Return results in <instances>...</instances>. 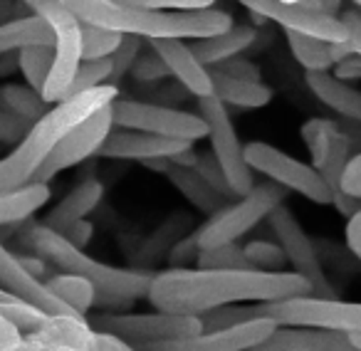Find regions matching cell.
I'll return each instance as SVG.
<instances>
[{"mask_svg":"<svg viewBox=\"0 0 361 351\" xmlns=\"http://www.w3.org/2000/svg\"><path fill=\"white\" fill-rule=\"evenodd\" d=\"M341 191L346 196L361 201V154H354L346 166L344 176H341Z\"/></svg>","mask_w":361,"mask_h":351,"instance_id":"obj_44","label":"cell"},{"mask_svg":"<svg viewBox=\"0 0 361 351\" xmlns=\"http://www.w3.org/2000/svg\"><path fill=\"white\" fill-rule=\"evenodd\" d=\"M119 42L121 35H116V32L90 25V23H82V62L106 60V57L114 55Z\"/></svg>","mask_w":361,"mask_h":351,"instance_id":"obj_33","label":"cell"},{"mask_svg":"<svg viewBox=\"0 0 361 351\" xmlns=\"http://www.w3.org/2000/svg\"><path fill=\"white\" fill-rule=\"evenodd\" d=\"M23 341V334L16 329L13 324H8L3 316H0V351H11L16 349L18 344Z\"/></svg>","mask_w":361,"mask_h":351,"instance_id":"obj_49","label":"cell"},{"mask_svg":"<svg viewBox=\"0 0 361 351\" xmlns=\"http://www.w3.org/2000/svg\"><path fill=\"white\" fill-rule=\"evenodd\" d=\"M331 75L336 77V80H341V82H349V80H361V57L356 55H349V57H344V60H339L334 67H331Z\"/></svg>","mask_w":361,"mask_h":351,"instance_id":"obj_46","label":"cell"},{"mask_svg":"<svg viewBox=\"0 0 361 351\" xmlns=\"http://www.w3.org/2000/svg\"><path fill=\"white\" fill-rule=\"evenodd\" d=\"M27 129L30 126L25 121L16 119V116H11L8 111L0 109V144H18L27 134Z\"/></svg>","mask_w":361,"mask_h":351,"instance_id":"obj_43","label":"cell"},{"mask_svg":"<svg viewBox=\"0 0 361 351\" xmlns=\"http://www.w3.org/2000/svg\"><path fill=\"white\" fill-rule=\"evenodd\" d=\"M104 85H111V60L109 57H106V60L82 62L75 80H72L70 90H67L65 99L80 97V94H85V92H92V90H97V87H104Z\"/></svg>","mask_w":361,"mask_h":351,"instance_id":"obj_34","label":"cell"},{"mask_svg":"<svg viewBox=\"0 0 361 351\" xmlns=\"http://www.w3.org/2000/svg\"><path fill=\"white\" fill-rule=\"evenodd\" d=\"M285 3H292V6H295V3H300V0H285Z\"/></svg>","mask_w":361,"mask_h":351,"instance_id":"obj_55","label":"cell"},{"mask_svg":"<svg viewBox=\"0 0 361 351\" xmlns=\"http://www.w3.org/2000/svg\"><path fill=\"white\" fill-rule=\"evenodd\" d=\"M92 351H111L109 346H106L104 336H102L99 331H97V344H94V349H92Z\"/></svg>","mask_w":361,"mask_h":351,"instance_id":"obj_53","label":"cell"},{"mask_svg":"<svg viewBox=\"0 0 361 351\" xmlns=\"http://www.w3.org/2000/svg\"><path fill=\"white\" fill-rule=\"evenodd\" d=\"M198 116L206 121L211 154L221 164L231 188L235 191L238 198L245 196L255 186V173L247 166L245 144H243L240 134L235 131L228 106L218 97H203V99H198Z\"/></svg>","mask_w":361,"mask_h":351,"instance_id":"obj_12","label":"cell"},{"mask_svg":"<svg viewBox=\"0 0 361 351\" xmlns=\"http://www.w3.org/2000/svg\"><path fill=\"white\" fill-rule=\"evenodd\" d=\"M344 238H346V247H349V252L361 262V208L349 218V221H346Z\"/></svg>","mask_w":361,"mask_h":351,"instance_id":"obj_45","label":"cell"},{"mask_svg":"<svg viewBox=\"0 0 361 351\" xmlns=\"http://www.w3.org/2000/svg\"><path fill=\"white\" fill-rule=\"evenodd\" d=\"M92 233H94V226H92L90 221H82V223H77V226H72L70 230L65 233V238H67V240H70L75 247L85 250V247L90 245V240H92Z\"/></svg>","mask_w":361,"mask_h":351,"instance_id":"obj_48","label":"cell"},{"mask_svg":"<svg viewBox=\"0 0 361 351\" xmlns=\"http://www.w3.org/2000/svg\"><path fill=\"white\" fill-rule=\"evenodd\" d=\"M70 13L82 23L104 27L116 35H134L154 40H203L221 35L233 25L226 11H196V13H161L131 8L116 0H62Z\"/></svg>","mask_w":361,"mask_h":351,"instance_id":"obj_2","label":"cell"},{"mask_svg":"<svg viewBox=\"0 0 361 351\" xmlns=\"http://www.w3.org/2000/svg\"><path fill=\"white\" fill-rule=\"evenodd\" d=\"M111 129H114V119H111V104H109L97 111V114H92L90 119H85L80 126H75L70 134L62 136V141L55 146V151L40 166L32 183H50L57 173L82 164L90 156L99 154V149L104 146Z\"/></svg>","mask_w":361,"mask_h":351,"instance_id":"obj_15","label":"cell"},{"mask_svg":"<svg viewBox=\"0 0 361 351\" xmlns=\"http://www.w3.org/2000/svg\"><path fill=\"white\" fill-rule=\"evenodd\" d=\"M235 3L245 6L260 20L277 23L280 27H285V32H305L326 42L349 40L341 18L326 16L319 0H300L295 6L285 0H235Z\"/></svg>","mask_w":361,"mask_h":351,"instance_id":"obj_14","label":"cell"},{"mask_svg":"<svg viewBox=\"0 0 361 351\" xmlns=\"http://www.w3.org/2000/svg\"><path fill=\"white\" fill-rule=\"evenodd\" d=\"M245 159L252 173H262L267 181L277 183L280 188L300 193L302 198L319 206H329L331 193L312 164L295 159L287 151L267 144V141H250L245 144Z\"/></svg>","mask_w":361,"mask_h":351,"instance_id":"obj_10","label":"cell"},{"mask_svg":"<svg viewBox=\"0 0 361 351\" xmlns=\"http://www.w3.org/2000/svg\"><path fill=\"white\" fill-rule=\"evenodd\" d=\"M11 351H75L70 346H60V344H47V341H37L30 336H23V341Z\"/></svg>","mask_w":361,"mask_h":351,"instance_id":"obj_50","label":"cell"},{"mask_svg":"<svg viewBox=\"0 0 361 351\" xmlns=\"http://www.w3.org/2000/svg\"><path fill=\"white\" fill-rule=\"evenodd\" d=\"M129 75L134 77L136 82H156V80L169 77V67H166L164 60L151 50V52H146V55L136 57V62L129 70Z\"/></svg>","mask_w":361,"mask_h":351,"instance_id":"obj_41","label":"cell"},{"mask_svg":"<svg viewBox=\"0 0 361 351\" xmlns=\"http://www.w3.org/2000/svg\"><path fill=\"white\" fill-rule=\"evenodd\" d=\"M139 55H141V37L121 35L119 47H116L114 55L109 57L111 60V85H114L116 80H121L124 75H129V70L134 67V62Z\"/></svg>","mask_w":361,"mask_h":351,"instance_id":"obj_39","label":"cell"},{"mask_svg":"<svg viewBox=\"0 0 361 351\" xmlns=\"http://www.w3.org/2000/svg\"><path fill=\"white\" fill-rule=\"evenodd\" d=\"M116 97H119V90L114 85H104L52 104L50 111L40 121H35L27 129V134L13 146L11 154L0 159V196L30 186L40 166L62 141V136L70 134L75 126H80L99 109L109 106Z\"/></svg>","mask_w":361,"mask_h":351,"instance_id":"obj_3","label":"cell"},{"mask_svg":"<svg viewBox=\"0 0 361 351\" xmlns=\"http://www.w3.org/2000/svg\"><path fill=\"white\" fill-rule=\"evenodd\" d=\"M166 178L183 193V198H186L193 208H198V211L206 213V216L218 213L228 203V198H223L196 168H183V166L171 164V168L166 171Z\"/></svg>","mask_w":361,"mask_h":351,"instance_id":"obj_26","label":"cell"},{"mask_svg":"<svg viewBox=\"0 0 361 351\" xmlns=\"http://www.w3.org/2000/svg\"><path fill=\"white\" fill-rule=\"evenodd\" d=\"M47 290L62 302L70 312L75 314H82L85 316L92 307H97L99 302V292L97 287L92 285L90 280L85 277H77V275H70V272H60V275H52L45 280Z\"/></svg>","mask_w":361,"mask_h":351,"instance_id":"obj_29","label":"cell"},{"mask_svg":"<svg viewBox=\"0 0 361 351\" xmlns=\"http://www.w3.org/2000/svg\"><path fill=\"white\" fill-rule=\"evenodd\" d=\"M27 336L47 344L70 346L75 351H92L97 344V329L80 314H47V319Z\"/></svg>","mask_w":361,"mask_h":351,"instance_id":"obj_24","label":"cell"},{"mask_svg":"<svg viewBox=\"0 0 361 351\" xmlns=\"http://www.w3.org/2000/svg\"><path fill=\"white\" fill-rule=\"evenodd\" d=\"M307 295L310 282L295 272L169 267L154 275L146 300L156 312L201 316L233 304H270Z\"/></svg>","mask_w":361,"mask_h":351,"instance_id":"obj_1","label":"cell"},{"mask_svg":"<svg viewBox=\"0 0 361 351\" xmlns=\"http://www.w3.org/2000/svg\"><path fill=\"white\" fill-rule=\"evenodd\" d=\"M0 109L16 116V119L25 121L27 126H32L50 111V104L32 87L6 82V85H0Z\"/></svg>","mask_w":361,"mask_h":351,"instance_id":"obj_30","label":"cell"},{"mask_svg":"<svg viewBox=\"0 0 361 351\" xmlns=\"http://www.w3.org/2000/svg\"><path fill=\"white\" fill-rule=\"evenodd\" d=\"M287 45L297 65L305 67V72H331L334 57H331V42L319 37L305 35V32H285Z\"/></svg>","mask_w":361,"mask_h":351,"instance_id":"obj_31","label":"cell"},{"mask_svg":"<svg viewBox=\"0 0 361 351\" xmlns=\"http://www.w3.org/2000/svg\"><path fill=\"white\" fill-rule=\"evenodd\" d=\"M0 287L18 300L35 304L37 309L47 312V314H75L70 312L50 290H47L45 280L35 277L18 255H13L3 242H0ZM82 316V314H80Z\"/></svg>","mask_w":361,"mask_h":351,"instance_id":"obj_18","label":"cell"},{"mask_svg":"<svg viewBox=\"0 0 361 351\" xmlns=\"http://www.w3.org/2000/svg\"><path fill=\"white\" fill-rule=\"evenodd\" d=\"M196 267H206V270H252L245 260V252H243V247L238 242L198 250Z\"/></svg>","mask_w":361,"mask_h":351,"instance_id":"obj_35","label":"cell"},{"mask_svg":"<svg viewBox=\"0 0 361 351\" xmlns=\"http://www.w3.org/2000/svg\"><path fill=\"white\" fill-rule=\"evenodd\" d=\"M255 351H356L341 331L314 326H277Z\"/></svg>","mask_w":361,"mask_h":351,"instance_id":"obj_20","label":"cell"},{"mask_svg":"<svg viewBox=\"0 0 361 351\" xmlns=\"http://www.w3.org/2000/svg\"><path fill=\"white\" fill-rule=\"evenodd\" d=\"M257 314L277 321V326H314V329L361 334V302L322 300V297H292V300L257 304Z\"/></svg>","mask_w":361,"mask_h":351,"instance_id":"obj_9","label":"cell"},{"mask_svg":"<svg viewBox=\"0 0 361 351\" xmlns=\"http://www.w3.org/2000/svg\"><path fill=\"white\" fill-rule=\"evenodd\" d=\"M275 329L277 321L260 316V319L243 321V324L228 326V329L201 331V334L188 336V339L151 344L136 351H255Z\"/></svg>","mask_w":361,"mask_h":351,"instance_id":"obj_16","label":"cell"},{"mask_svg":"<svg viewBox=\"0 0 361 351\" xmlns=\"http://www.w3.org/2000/svg\"><path fill=\"white\" fill-rule=\"evenodd\" d=\"M196 171L203 176V178H206L208 183H211L213 188H216L218 193H221L223 198H228V201H233V198H238V196H235V191H233V188H231V183H228L226 173H223L221 164H218L216 156H213V154H203V156L198 154Z\"/></svg>","mask_w":361,"mask_h":351,"instance_id":"obj_40","label":"cell"},{"mask_svg":"<svg viewBox=\"0 0 361 351\" xmlns=\"http://www.w3.org/2000/svg\"><path fill=\"white\" fill-rule=\"evenodd\" d=\"M131 8H144V11H161V13H196L211 11L216 0H116Z\"/></svg>","mask_w":361,"mask_h":351,"instance_id":"obj_38","label":"cell"},{"mask_svg":"<svg viewBox=\"0 0 361 351\" xmlns=\"http://www.w3.org/2000/svg\"><path fill=\"white\" fill-rule=\"evenodd\" d=\"M104 198V183L99 178H85L80 186H75L45 218V226L65 235L72 226L87 221L90 213L97 211V206Z\"/></svg>","mask_w":361,"mask_h":351,"instance_id":"obj_22","label":"cell"},{"mask_svg":"<svg viewBox=\"0 0 361 351\" xmlns=\"http://www.w3.org/2000/svg\"><path fill=\"white\" fill-rule=\"evenodd\" d=\"M305 85L314 94V99L339 114L341 121L361 124V90L351 87L349 82L336 80L331 72H307Z\"/></svg>","mask_w":361,"mask_h":351,"instance_id":"obj_21","label":"cell"},{"mask_svg":"<svg viewBox=\"0 0 361 351\" xmlns=\"http://www.w3.org/2000/svg\"><path fill=\"white\" fill-rule=\"evenodd\" d=\"M52 62H55V52L50 45H27L18 50V72L25 77L27 87L40 94L52 72Z\"/></svg>","mask_w":361,"mask_h":351,"instance_id":"obj_32","label":"cell"},{"mask_svg":"<svg viewBox=\"0 0 361 351\" xmlns=\"http://www.w3.org/2000/svg\"><path fill=\"white\" fill-rule=\"evenodd\" d=\"M92 326L97 331L119 336L134 349L188 339L203 331L201 316L169 314V312H106L97 316Z\"/></svg>","mask_w":361,"mask_h":351,"instance_id":"obj_8","label":"cell"},{"mask_svg":"<svg viewBox=\"0 0 361 351\" xmlns=\"http://www.w3.org/2000/svg\"><path fill=\"white\" fill-rule=\"evenodd\" d=\"M213 80V97L223 101L226 106H238V109H262L272 101V90L265 82H247L228 77L218 70H211Z\"/></svg>","mask_w":361,"mask_h":351,"instance_id":"obj_25","label":"cell"},{"mask_svg":"<svg viewBox=\"0 0 361 351\" xmlns=\"http://www.w3.org/2000/svg\"><path fill=\"white\" fill-rule=\"evenodd\" d=\"M188 149H193V144L166 139V136H156V134H146V131L119 129V126H114L97 156H102V159H121V161H139V164H146V161H154V159H173V156L183 154V151H188Z\"/></svg>","mask_w":361,"mask_h":351,"instance_id":"obj_17","label":"cell"},{"mask_svg":"<svg viewBox=\"0 0 361 351\" xmlns=\"http://www.w3.org/2000/svg\"><path fill=\"white\" fill-rule=\"evenodd\" d=\"M11 72H18V52H8L0 57V77H8Z\"/></svg>","mask_w":361,"mask_h":351,"instance_id":"obj_51","label":"cell"},{"mask_svg":"<svg viewBox=\"0 0 361 351\" xmlns=\"http://www.w3.org/2000/svg\"><path fill=\"white\" fill-rule=\"evenodd\" d=\"M32 16L42 18L52 30V72L42 90V99L47 104H57L65 99L72 80L82 65V20L65 8L62 0H23Z\"/></svg>","mask_w":361,"mask_h":351,"instance_id":"obj_6","label":"cell"},{"mask_svg":"<svg viewBox=\"0 0 361 351\" xmlns=\"http://www.w3.org/2000/svg\"><path fill=\"white\" fill-rule=\"evenodd\" d=\"M255 40H257L255 27L245 25V23H233L221 35L193 40L191 47L198 60H201L208 70H213V67H221L223 62L233 60V57H240L245 50H250Z\"/></svg>","mask_w":361,"mask_h":351,"instance_id":"obj_23","label":"cell"},{"mask_svg":"<svg viewBox=\"0 0 361 351\" xmlns=\"http://www.w3.org/2000/svg\"><path fill=\"white\" fill-rule=\"evenodd\" d=\"M27 45H50L52 30L47 23L37 16H25L18 20L0 23V57L8 52H18Z\"/></svg>","mask_w":361,"mask_h":351,"instance_id":"obj_27","label":"cell"},{"mask_svg":"<svg viewBox=\"0 0 361 351\" xmlns=\"http://www.w3.org/2000/svg\"><path fill=\"white\" fill-rule=\"evenodd\" d=\"M341 23L346 25V32H349V42L354 45V52L361 57V16L356 11H349L344 16H339Z\"/></svg>","mask_w":361,"mask_h":351,"instance_id":"obj_47","label":"cell"},{"mask_svg":"<svg viewBox=\"0 0 361 351\" xmlns=\"http://www.w3.org/2000/svg\"><path fill=\"white\" fill-rule=\"evenodd\" d=\"M300 134L312 156V166L329 186L331 206L344 218H351L361 208V201H356V198L346 196L341 191V176H344L346 166H349L351 156H354V149H351L341 124L334 119L314 116V119L302 124Z\"/></svg>","mask_w":361,"mask_h":351,"instance_id":"obj_7","label":"cell"},{"mask_svg":"<svg viewBox=\"0 0 361 351\" xmlns=\"http://www.w3.org/2000/svg\"><path fill=\"white\" fill-rule=\"evenodd\" d=\"M213 70L223 72L228 77H235V80H247V82H262V72L255 62L245 60V57H233V60L223 62L221 67H213Z\"/></svg>","mask_w":361,"mask_h":351,"instance_id":"obj_42","label":"cell"},{"mask_svg":"<svg viewBox=\"0 0 361 351\" xmlns=\"http://www.w3.org/2000/svg\"><path fill=\"white\" fill-rule=\"evenodd\" d=\"M0 316L13 324L23 336L32 334L42 321L47 319V312L37 309L35 304H27L23 300H13V302H6V304H0Z\"/></svg>","mask_w":361,"mask_h":351,"instance_id":"obj_37","label":"cell"},{"mask_svg":"<svg viewBox=\"0 0 361 351\" xmlns=\"http://www.w3.org/2000/svg\"><path fill=\"white\" fill-rule=\"evenodd\" d=\"M245 252V260L252 270H260V272H285L287 265V257L282 252V247L277 242L270 240H252L243 247Z\"/></svg>","mask_w":361,"mask_h":351,"instance_id":"obj_36","label":"cell"},{"mask_svg":"<svg viewBox=\"0 0 361 351\" xmlns=\"http://www.w3.org/2000/svg\"><path fill=\"white\" fill-rule=\"evenodd\" d=\"M267 223H270L272 235H275L277 245L285 252L287 265L292 267V272L310 282L312 297L336 300L334 287H331L329 277H326V272H324V265H322L319 250H317L314 240L307 235L305 226L297 221L295 213L282 203L280 208H275V211L270 213Z\"/></svg>","mask_w":361,"mask_h":351,"instance_id":"obj_13","label":"cell"},{"mask_svg":"<svg viewBox=\"0 0 361 351\" xmlns=\"http://www.w3.org/2000/svg\"><path fill=\"white\" fill-rule=\"evenodd\" d=\"M50 201V183H30V186L0 196V228L23 223L35 216Z\"/></svg>","mask_w":361,"mask_h":351,"instance_id":"obj_28","label":"cell"},{"mask_svg":"<svg viewBox=\"0 0 361 351\" xmlns=\"http://www.w3.org/2000/svg\"><path fill=\"white\" fill-rule=\"evenodd\" d=\"M151 50L164 60V65L169 67V75L176 77L193 97H198V99L213 97L211 70L198 60L191 45H186L183 40H154Z\"/></svg>","mask_w":361,"mask_h":351,"instance_id":"obj_19","label":"cell"},{"mask_svg":"<svg viewBox=\"0 0 361 351\" xmlns=\"http://www.w3.org/2000/svg\"><path fill=\"white\" fill-rule=\"evenodd\" d=\"M111 119H114V126H119V129L146 131V134L186 141V144L208 139V126L198 114H191V111L183 109H171V106L164 104H151V101L116 97L111 101Z\"/></svg>","mask_w":361,"mask_h":351,"instance_id":"obj_11","label":"cell"},{"mask_svg":"<svg viewBox=\"0 0 361 351\" xmlns=\"http://www.w3.org/2000/svg\"><path fill=\"white\" fill-rule=\"evenodd\" d=\"M285 198H287L285 188H280L277 183L272 181L255 183L252 191H247L240 198L228 201L221 211L208 216V221L193 233V240H196L198 250L238 242L255 226L267 221L270 213L285 203Z\"/></svg>","mask_w":361,"mask_h":351,"instance_id":"obj_5","label":"cell"},{"mask_svg":"<svg viewBox=\"0 0 361 351\" xmlns=\"http://www.w3.org/2000/svg\"><path fill=\"white\" fill-rule=\"evenodd\" d=\"M351 3H354V6H356V8H359V11H361V0H351Z\"/></svg>","mask_w":361,"mask_h":351,"instance_id":"obj_54","label":"cell"},{"mask_svg":"<svg viewBox=\"0 0 361 351\" xmlns=\"http://www.w3.org/2000/svg\"><path fill=\"white\" fill-rule=\"evenodd\" d=\"M27 245L35 250L37 257L55 265L57 270L90 280L97 287V292L104 297H111V300L119 302H134L144 300L149 295L154 272L124 270V267H114L102 260H94L90 252L75 247L62 233L47 228L45 223H37V226L30 228Z\"/></svg>","mask_w":361,"mask_h":351,"instance_id":"obj_4","label":"cell"},{"mask_svg":"<svg viewBox=\"0 0 361 351\" xmlns=\"http://www.w3.org/2000/svg\"><path fill=\"white\" fill-rule=\"evenodd\" d=\"M319 3H322V11H324L326 16H334V18H339L341 0H319Z\"/></svg>","mask_w":361,"mask_h":351,"instance_id":"obj_52","label":"cell"}]
</instances>
